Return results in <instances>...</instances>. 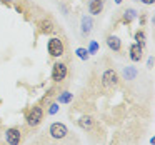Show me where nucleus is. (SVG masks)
<instances>
[{"instance_id": "obj_8", "label": "nucleus", "mask_w": 155, "mask_h": 145, "mask_svg": "<svg viewBox=\"0 0 155 145\" xmlns=\"http://www.w3.org/2000/svg\"><path fill=\"white\" fill-rule=\"evenodd\" d=\"M128 54H130V60L132 62H140L143 57V47H140L138 44H132L128 48Z\"/></svg>"}, {"instance_id": "obj_1", "label": "nucleus", "mask_w": 155, "mask_h": 145, "mask_svg": "<svg viewBox=\"0 0 155 145\" xmlns=\"http://www.w3.org/2000/svg\"><path fill=\"white\" fill-rule=\"evenodd\" d=\"M25 120H27V125H30V127L40 125L42 120H44V108H42L40 105H34V107L25 114Z\"/></svg>"}, {"instance_id": "obj_19", "label": "nucleus", "mask_w": 155, "mask_h": 145, "mask_svg": "<svg viewBox=\"0 0 155 145\" xmlns=\"http://www.w3.org/2000/svg\"><path fill=\"white\" fill-rule=\"evenodd\" d=\"M48 107H50V108H48V115H54V114H57V112H58V105L57 104H50Z\"/></svg>"}, {"instance_id": "obj_3", "label": "nucleus", "mask_w": 155, "mask_h": 145, "mask_svg": "<svg viewBox=\"0 0 155 145\" xmlns=\"http://www.w3.org/2000/svg\"><path fill=\"white\" fill-rule=\"evenodd\" d=\"M102 85H104V88H107V90L115 88L118 85V74L115 70H112V68L105 70L104 75H102Z\"/></svg>"}, {"instance_id": "obj_22", "label": "nucleus", "mask_w": 155, "mask_h": 145, "mask_svg": "<svg viewBox=\"0 0 155 145\" xmlns=\"http://www.w3.org/2000/svg\"><path fill=\"white\" fill-rule=\"evenodd\" d=\"M115 4H118V5H120V4H122V0H115Z\"/></svg>"}, {"instance_id": "obj_6", "label": "nucleus", "mask_w": 155, "mask_h": 145, "mask_svg": "<svg viewBox=\"0 0 155 145\" xmlns=\"http://www.w3.org/2000/svg\"><path fill=\"white\" fill-rule=\"evenodd\" d=\"M5 140H7L8 145H20L22 142V132L18 128L12 127V128H7L5 132Z\"/></svg>"}, {"instance_id": "obj_15", "label": "nucleus", "mask_w": 155, "mask_h": 145, "mask_svg": "<svg viewBox=\"0 0 155 145\" xmlns=\"http://www.w3.org/2000/svg\"><path fill=\"white\" fill-rule=\"evenodd\" d=\"M124 77H125V80H135L137 70H135L134 67H125L124 68Z\"/></svg>"}, {"instance_id": "obj_13", "label": "nucleus", "mask_w": 155, "mask_h": 145, "mask_svg": "<svg viewBox=\"0 0 155 145\" xmlns=\"http://www.w3.org/2000/svg\"><path fill=\"white\" fill-rule=\"evenodd\" d=\"M72 98H74V94H70V92H62L57 97V100H58V104H70Z\"/></svg>"}, {"instance_id": "obj_9", "label": "nucleus", "mask_w": 155, "mask_h": 145, "mask_svg": "<svg viewBox=\"0 0 155 145\" xmlns=\"http://www.w3.org/2000/svg\"><path fill=\"white\" fill-rule=\"evenodd\" d=\"M107 45H108V48L114 50V52H120L122 50V42H120V38H118L117 35H108L107 37Z\"/></svg>"}, {"instance_id": "obj_21", "label": "nucleus", "mask_w": 155, "mask_h": 145, "mask_svg": "<svg viewBox=\"0 0 155 145\" xmlns=\"http://www.w3.org/2000/svg\"><path fill=\"white\" fill-rule=\"evenodd\" d=\"M152 65H153V58H148V68H152Z\"/></svg>"}, {"instance_id": "obj_11", "label": "nucleus", "mask_w": 155, "mask_h": 145, "mask_svg": "<svg viewBox=\"0 0 155 145\" xmlns=\"http://www.w3.org/2000/svg\"><path fill=\"white\" fill-rule=\"evenodd\" d=\"M102 10H104V2H102V0H90L88 12H90L92 15H100Z\"/></svg>"}, {"instance_id": "obj_20", "label": "nucleus", "mask_w": 155, "mask_h": 145, "mask_svg": "<svg viewBox=\"0 0 155 145\" xmlns=\"http://www.w3.org/2000/svg\"><path fill=\"white\" fill-rule=\"evenodd\" d=\"M155 0H142V4H145V5H152Z\"/></svg>"}, {"instance_id": "obj_23", "label": "nucleus", "mask_w": 155, "mask_h": 145, "mask_svg": "<svg viewBox=\"0 0 155 145\" xmlns=\"http://www.w3.org/2000/svg\"><path fill=\"white\" fill-rule=\"evenodd\" d=\"M0 132H2V122H0Z\"/></svg>"}, {"instance_id": "obj_24", "label": "nucleus", "mask_w": 155, "mask_h": 145, "mask_svg": "<svg viewBox=\"0 0 155 145\" xmlns=\"http://www.w3.org/2000/svg\"><path fill=\"white\" fill-rule=\"evenodd\" d=\"M4 2H5V4H7V2H10V0H4Z\"/></svg>"}, {"instance_id": "obj_5", "label": "nucleus", "mask_w": 155, "mask_h": 145, "mask_svg": "<svg viewBox=\"0 0 155 145\" xmlns=\"http://www.w3.org/2000/svg\"><path fill=\"white\" fill-rule=\"evenodd\" d=\"M48 133H50L54 138H57V140H62V138L67 137L68 128L65 127L64 124H60V122H54V124L50 125V128H48Z\"/></svg>"}, {"instance_id": "obj_18", "label": "nucleus", "mask_w": 155, "mask_h": 145, "mask_svg": "<svg viewBox=\"0 0 155 145\" xmlns=\"http://www.w3.org/2000/svg\"><path fill=\"white\" fill-rule=\"evenodd\" d=\"M88 55H92V54H97V52H98V44H97V42H95V40H92L90 42V45H88Z\"/></svg>"}, {"instance_id": "obj_2", "label": "nucleus", "mask_w": 155, "mask_h": 145, "mask_svg": "<svg viewBox=\"0 0 155 145\" xmlns=\"http://www.w3.org/2000/svg\"><path fill=\"white\" fill-rule=\"evenodd\" d=\"M47 50H48V54H50V57L58 58L65 54V45L58 37H52L50 40L47 42Z\"/></svg>"}, {"instance_id": "obj_16", "label": "nucleus", "mask_w": 155, "mask_h": 145, "mask_svg": "<svg viewBox=\"0 0 155 145\" xmlns=\"http://www.w3.org/2000/svg\"><path fill=\"white\" fill-rule=\"evenodd\" d=\"M135 44H138L140 47L145 45V32L143 30H137L135 32Z\"/></svg>"}, {"instance_id": "obj_14", "label": "nucleus", "mask_w": 155, "mask_h": 145, "mask_svg": "<svg viewBox=\"0 0 155 145\" xmlns=\"http://www.w3.org/2000/svg\"><path fill=\"white\" fill-rule=\"evenodd\" d=\"M135 17H137V12H135L134 8H127V10L124 12V24H130Z\"/></svg>"}, {"instance_id": "obj_4", "label": "nucleus", "mask_w": 155, "mask_h": 145, "mask_svg": "<svg viewBox=\"0 0 155 145\" xmlns=\"http://www.w3.org/2000/svg\"><path fill=\"white\" fill-rule=\"evenodd\" d=\"M67 74H68V68H67V65H65L64 62L54 64V67H52V80H54L55 84L64 82L65 77H67Z\"/></svg>"}, {"instance_id": "obj_25", "label": "nucleus", "mask_w": 155, "mask_h": 145, "mask_svg": "<svg viewBox=\"0 0 155 145\" xmlns=\"http://www.w3.org/2000/svg\"><path fill=\"white\" fill-rule=\"evenodd\" d=\"M102 2H105V0H102Z\"/></svg>"}, {"instance_id": "obj_10", "label": "nucleus", "mask_w": 155, "mask_h": 145, "mask_svg": "<svg viewBox=\"0 0 155 145\" xmlns=\"http://www.w3.org/2000/svg\"><path fill=\"white\" fill-rule=\"evenodd\" d=\"M95 125V120L90 117V115H84V117L78 118V127L84 128V130H92Z\"/></svg>"}, {"instance_id": "obj_17", "label": "nucleus", "mask_w": 155, "mask_h": 145, "mask_svg": "<svg viewBox=\"0 0 155 145\" xmlns=\"http://www.w3.org/2000/svg\"><path fill=\"white\" fill-rule=\"evenodd\" d=\"M75 54H77V57L78 58H82V60H88V57H90V55H88V52H87V48H77V50H75Z\"/></svg>"}, {"instance_id": "obj_7", "label": "nucleus", "mask_w": 155, "mask_h": 145, "mask_svg": "<svg viewBox=\"0 0 155 145\" xmlns=\"http://www.w3.org/2000/svg\"><path fill=\"white\" fill-rule=\"evenodd\" d=\"M38 28H40V32L44 35H50L55 32V24L52 18H42L40 22H38Z\"/></svg>"}, {"instance_id": "obj_12", "label": "nucleus", "mask_w": 155, "mask_h": 145, "mask_svg": "<svg viewBox=\"0 0 155 145\" xmlns=\"http://www.w3.org/2000/svg\"><path fill=\"white\" fill-rule=\"evenodd\" d=\"M92 25H94L92 18L87 17V15H84V17H82V34H90Z\"/></svg>"}]
</instances>
